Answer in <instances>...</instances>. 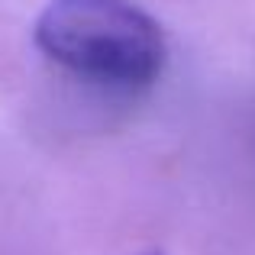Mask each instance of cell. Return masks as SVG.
<instances>
[{
  "mask_svg": "<svg viewBox=\"0 0 255 255\" xmlns=\"http://www.w3.org/2000/svg\"><path fill=\"white\" fill-rule=\"evenodd\" d=\"M32 42L62 68L120 91L152 87L168 58L162 23L132 0H49Z\"/></svg>",
  "mask_w": 255,
  "mask_h": 255,
  "instance_id": "1",
  "label": "cell"
},
{
  "mask_svg": "<svg viewBox=\"0 0 255 255\" xmlns=\"http://www.w3.org/2000/svg\"><path fill=\"white\" fill-rule=\"evenodd\" d=\"M152 255H158V252H152Z\"/></svg>",
  "mask_w": 255,
  "mask_h": 255,
  "instance_id": "2",
  "label": "cell"
}]
</instances>
